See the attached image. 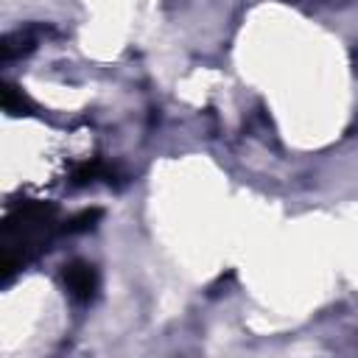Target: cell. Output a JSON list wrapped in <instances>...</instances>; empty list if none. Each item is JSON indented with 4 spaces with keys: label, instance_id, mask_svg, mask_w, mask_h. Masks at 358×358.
Returning a JSON list of instances; mask_svg holds the SVG:
<instances>
[{
    "label": "cell",
    "instance_id": "obj_1",
    "mask_svg": "<svg viewBox=\"0 0 358 358\" xmlns=\"http://www.w3.org/2000/svg\"><path fill=\"white\" fill-rule=\"evenodd\" d=\"M62 280H64V288L70 291V296H73L76 302H90L92 294H95V288H98V274H95V268H92L90 263H81V260L64 266Z\"/></svg>",
    "mask_w": 358,
    "mask_h": 358
}]
</instances>
